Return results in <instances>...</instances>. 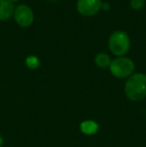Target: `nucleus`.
Masks as SVG:
<instances>
[{"label":"nucleus","instance_id":"14","mask_svg":"<svg viewBox=\"0 0 146 147\" xmlns=\"http://www.w3.org/2000/svg\"><path fill=\"white\" fill-rule=\"evenodd\" d=\"M49 1H52V2H54V1H57V0H49Z\"/></svg>","mask_w":146,"mask_h":147},{"label":"nucleus","instance_id":"12","mask_svg":"<svg viewBox=\"0 0 146 147\" xmlns=\"http://www.w3.org/2000/svg\"><path fill=\"white\" fill-rule=\"evenodd\" d=\"M3 144H4V138H3V136L0 134V147L3 146Z\"/></svg>","mask_w":146,"mask_h":147},{"label":"nucleus","instance_id":"1","mask_svg":"<svg viewBox=\"0 0 146 147\" xmlns=\"http://www.w3.org/2000/svg\"><path fill=\"white\" fill-rule=\"evenodd\" d=\"M124 93L131 101L138 102L146 98V74L134 73L126 79Z\"/></svg>","mask_w":146,"mask_h":147},{"label":"nucleus","instance_id":"4","mask_svg":"<svg viewBox=\"0 0 146 147\" xmlns=\"http://www.w3.org/2000/svg\"><path fill=\"white\" fill-rule=\"evenodd\" d=\"M13 17L15 22L20 27L27 28L31 26L34 22V12L26 4H20L16 6L14 10Z\"/></svg>","mask_w":146,"mask_h":147},{"label":"nucleus","instance_id":"13","mask_svg":"<svg viewBox=\"0 0 146 147\" xmlns=\"http://www.w3.org/2000/svg\"><path fill=\"white\" fill-rule=\"evenodd\" d=\"M10 2H12V3H15V2H19L21 1V0H9Z\"/></svg>","mask_w":146,"mask_h":147},{"label":"nucleus","instance_id":"9","mask_svg":"<svg viewBox=\"0 0 146 147\" xmlns=\"http://www.w3.org/2000/svg\"><path fill=\"white\" fill-rule=\"evenodd\" d=\"M25 64L29 69L35 70L40 67V60L35 55H29L25 58Z\"/></svg>","mask_w":146,"mask_h":147},{"label":"nucleus","instance_id":"3","mask_svg":"<svg viewBox=\"0 0 146 147\" xmlns=\"http://www.w3.org/2000/svg\"><path fill=\"white\" fill-rule=\"evenodd\" d=\"M109 71L118 79L129 78L135 71V63L131 58L126 56L116 57L110 63Z\"/></svg>","mask_w":146,"mask_h":147},{"label":"nucleus","instance_id":"10","mask_svg":"<svg viewBox=\"0 0 146 147\" xmlns=\"http://www.w3.org/2000/svg\"><path fill=\"white\" fill-rule=\"evenodd\" d=\"M146 0H130V7L134 10H140L145 6Z\"/></svg>","mask_w":146,"mask_h":147},{"label":"nucleus","instance_id":"8","mask_svg":"<svg viewBox=\"0 0 146 147\" xmlns=\"http://www.w3.org/2000/svg\"><path fill=\"white\" fill-rule=\"evenodd\" d=\"M111 58L110 56L107 54V53L104 52H99L95 55L94 57V63L97 67L101 68V69H104V68H109L110 63H111Z\"/></svg>","mask_w":146,"mask_h":147},{"label":"nucleus","instance_id":"2","mask_svg":"<svg viewBox=\"0 0 146 147\" xmlns=\"http://www.w3.org/2000/svg\"><path fill=\"white\" fill-rule=\"evenodd\" d=\"M131 40L129 34L124 30H116L108 39V47L110 52L117 57L124 56L130 50Z\"/></svg>","mask_w":146,"mask_h":147},{"label":"nucleus","instance_id":"6","mask_svg":"<svg viewBox=\"0 0 146 147\" xmlns=\"http://www.w3.org/2000/svg\"><path fill=\"white\" fill-rule=\"evenodd\" d=\"M15 6L9 0H0V21L9 20L13 16Z\"/></svg>","mask_w":146,"mask_h":147},{"label":"nucleus","instance_id":"11","mask_svg":"<svg viewBox=\"0 0 146 147\" xmlns=\"http://www.w3.org/2000/svg\"><path fill=\"white\" fill-rule=\"evenodd\" d=\"M111 8L110 4L108 3V2H102V5H101V10H103V11H109Z\"/></svg>","mask_w":146,"mask_h":147},{"label":"nucleus","instance_id":"5","mask_svg":"<svg viewBox=\"0 0 146 147\" xmlns=\"http://www.w3.org/2000/svg\"><path fill=\"white\" fill-rule=\"evenodd\" d=\"M101 0H77L76 9L82 16L91 17L101 10Z\"/></svg>","mask_w":146,"mask_h":147},{"label":"nucleus","instance_id":"7","mask_svg":"<svg viewBox=\"0 0 146 147\" xmlns=\"http://www.w3.org/2000/svg\"><path fill=\"white\" fill-rule=\"evenodd\" d=\"M80 131L87 136L95 135L98 131H99V124L92 119H86L81 122L79 126Z\"/></svg>","mask_w":146,"mask_h":147}]
</instances>
